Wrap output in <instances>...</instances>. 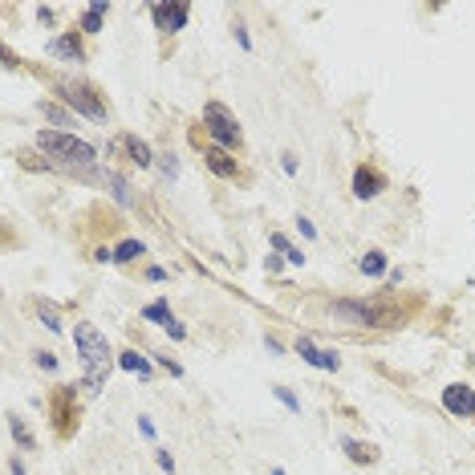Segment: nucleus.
<instances>
[{"label": "nucleus", "mask_w": 475, "mask_h": 475, "mask_svg": "<svg viewBox=\"0 0 475 475\" xmlns=\"http://www.w3.org/2000/svg\"><path fill=\"white\" fill-rule=\"evenodd\" d=\"M106 12H110V4H89L86 12H82V29H86V33H98L102 21H106Z\"/></svg>", "instance_id": "dca6fc26"}, {"label": "nucleus", "mask_w": 475, "mask_h": 475, "mask_svg": "<svg viewBox=\"0 0 475 475\" xmlns=\"http://www.w3.org/2000/svg\"><path fill=\"white\" fill-rule=\"evenodd\" d=\"M33 309H37V317H41L45 329H53V333L61 329V313H57V309H53L49 301H33Z\"/></svg>", "instance_id": "a211bd4d"}, {"label": "nucleus", "mask_w": 475, "mask_h": 475, "mask_svg": "<svg viewBox=\"0 0 475 475\" xmlns=\"http://www.w3.org/2000/svg\"><path fill=\"white\" fill-rule=\"evenodd\" d=\"M57 93L74 106V110H82L86 118H93V122H106V102L98 98V89L93 86H82V82H61L57 86Z\"/></svg>", "instance_id": "20e7f679"}, {"label": "nucleus", "mask_w": 475, "mask_h": 475, "mask_svg": "<svg viewBox=\"0 0 475 475\" xmlns=\"http://www.w3.org/2000/svg\"><path fill=\"white\" fill-rule=\"evenodd\" d=\"M272 248H276V252H285V256L293 260V264H305V252H301V248H293V244H289L280 232H272Z\"/></svg>", "instance_id": "412c9836"}, {"label": "nucleus", "mask_w": 475, "mask_h": 475, "mask_svg": "<svg viewBox=\"0 0 475 475\" xmlns=\"http://www.w3.org/2000/svg\"><path fill=\"white\" fill-rule=\"evenodd\" d=\"M236 41H240V49H252V37H248L244 25H236Z\"/></svg>", "instance_id": "a878e982"}, {"label": "nucleus", "mask_w": 475, "mask_h": 475, "mask_svg": "<svg viewBox=\"0 0 475 475\" xmlns=\"http://www.w3.org/2000/svg\"><path fill=\"white\" fill-rule=\"evenodd\" d=\"M8 431H12V439H16V443H21L25 451H33V447H37V443H33V431H29V427H25L21 419H8Z\"/></svg>", "instance_id": "6ab92c4d"}, {"label": "nucleus", "mask_w": 475, "mask_h": 475, "mask_svg": "<svg viewBox=\"0 0 475 475\" xmlns=\"http://www.w3.org/2000/svg\"><path fill=\"white\" fill-rule=\"evenodd\" d=\"M37 366H41V370H57V357H53L49 349H37Z\"/></svg>", "instance_id": "b1692460"}, {"label": "nucleus", "mask_w": 475, "mask_h": 475, "mask_svg": "<svg viewBox=\"0 0 475 475\" xmlns=\"http://www.w3.org/2000/svg\"><path fill=\"white\" fill-rule=\"evenodd\" d=\"M8 467H12V475H29V472H25V463H21V459H8Z\"/></svg>", "instance_id": "473e14b6"}, {"label": "nucleus", "mask_w": 475, "mask_h": 475, "mask_svg": "<svg viewBox=\"0 0 475 475\" xmlns=\"http://www.w3.org/2000/svg\"><path fill=\"white\" fill-rule=\"evenodd\" d=\"M142 317H146V321H155V325H163V329H171V325H175V313H171V305H167V301H151L146 309H142Z\"/></svg>", "instance_id": "4468645a"}, {"label": "nucleus", "mask_w": 475, "mask_h": 475, "mask_svg": "<svg viewBox=\"0 0 475 475\" xmlns=\"http://www.w3.org/2000/svg\"><path fill=\"white\" fill-rule=\"evenodd\" d=\"M203 126H208V134L216 138V146L223 151H236L240 142H244V134H240V126H236V118H232V110L223 106V102H208L203 106Z\"/></svg>", "instance_id": "7ed1b4c3"}, {"label": "nucleus", "mask_w": 475, "mask_h": 475, "mask_svg": "<svg viewBox=\"0 0 475 475\" xmlns=\"http://www.w3.org/2000/svg\"><path fill=\"white\" fill-rule=\"evenodd\" d=\"M159 167H163L167 179H175V159H171V155H163V159H159Z\"/></svg>", "instance_id": "cd10ccee"}, {"label": "nucleus", "mask_w": 475, "mask_h": 475, "mask_svg": "<svg viewBox=\"0 0 475 475\" xmlns=\"http://www.w3.org/2000/svg\"><path fill=\"white\" fill-rule=\"evenodd\" d=\"M78 357H82V374H86V386L89 390H102V382L110 378V370H114V349L110 342L93 329V325H78Z\"/></svg>", "instance_id": "f257e3e1"}, {"label": "nucleus", "mask_w": 475, "mask_h": 475, "mask_svg": "<svg viewBox=\"0 0 475 475\" xmlns=\"http://www.w3.org/2000/svg\"><path fill=\"white\" fill-rule=\"evenodd\" d=\"M187 16H191V8H187V4H175V0H159V4L151 8V21H155L159 33H179V29L187 25Z\"/></svg>", "instance_id": "423d86ee"}, {"label": "nucleus", "mask_w": 475, "mask_h": 475, "mask_svg": "<svg viewBox=\"0 0 475 475\" xmlns=\"http://www.w3.org/2000/svg\"><path fill=\"white\" fill-rule=\"evenodd\" d=\"M203 163H208V171L223 175V179H232V175L240 171V167L228 159V151H219V146H208V151H203Z\"/></svg>", "instance_id": "9b49d317"}, {"label": "nucleus", "mask_w": 475, "mask_h": 475, "mask_svg": "<svg viewBox=\"0 0 475 475\" xmlns=\"http://www.w3.org/2000/svg\"><path fill=\"white\" fill-rule=\"evenodd\" d=\"M138 431H142V434H151V439H155V423H151V419H138Z\"/></svg>", "instance_id": "7c9ffc66"}, {"label": "nucleus", "mask_w": 475, "mask_h": 475, "mask_svg": "<svg viewBox=\"0 0 475 475\" xmlns=\"http://www.w3.org/2000/svg\"><path fill=\"white\" fill-rule=\"evenodd\" d=\"M163 370H167V374H175V378H183V366H179V362H171V357H163Z\"/></svg>", "instance_id": "c85d7f7f"}, {"label": "nucleus", "mask_w": 475, "mask_h": 475, "mask_svg": "<svg viewBox=\"0 0 475 475\" xmlns=\"http://www.w3.org/2000/svg\"><path fill=\"white\" fill-rule=\"evenodd\" d=\"M118 366L130 370V374H138L142 382H151V374H155V370H151V362H146L142 353H134V349H122V353H118Z\"/></svg>", "instance_id": "ddd939ff"}, {"label": "nucleus", "mask_w": 475, "mask_h": 475, "mask_svg": "<svg viewBox=\"0 0 475 475\" xmlns=\"http://www.w3.org/2000/svg\"><path fill=\"white\" fill-rule=\"evenodd\" d=\"M264 346L272 349V353H285V346H280V342H276V338H272V333H268V338H264Z\"/></svg>", "instance_id": "2f4dec72"}, {"label": "nucleus", "mask_w": 475, "mask_h": 475, "mask_svg": "<svg viewBox=\"0 0 475 475\" xmlns=\"http://www.w3.org/2000/svg\"><path fill=\"white\" fill-rule=\"evenodd\" d=\"M272 475H285V472H280V467H272Z\"/></svg>", "instance_id": "72a5a7b5"}, {"label": "nucleus", "mask_w": 475, "mask_h": 475, "mask_svg": "<svg viewBox=\"0 0 475 475\" xmlns=\"http://www.w3.org/2000/svg\"><path fill=\"white\" fill-rule=\"evenodd\" d=\"M74 419H78V402L74 390L61 386L49 394V423H57V434H74Z\"/></svg>", "instance_id": "39448f33"}, {"label": "nucleus", "mask_w": 475, "mask_h": 475, "mask_svg": "<svg viewBox=\"0 0 475 475\" xmlns=\"http://www.w3.org/2000/svg\"><path fill=\"white\" fill-rule=\"evenodd\" d=\"M297 232H301V236H317V228H313L309 216H297Z\"/></svg>", "instance_id": "393cba45"}, {"label": "nucleus", "mask_w": 475, "mask_h": 475, "mask_svg": "<svg viewBox=\"0 0 475 475\" xmlns=\"http://www.w3.org/2000/svg\"><path fill=\"white\" fill-rule=\"evenodd\" d=\"M382 183H386L382 175L374 171L370 163H362V167L353 171V195H357V199H374V195L382 191Z\"/></svg>", "instance_id": "1a4fd4ad"}, {"label": "nucleus", "mask_w": 475, "mask_h": 475, "mask_svg": "<svg viewBox=\"0 0 475 475\" xmlns=\"http://www.w3.org/2000/svg\"><path fill=\"white\" fill-rule=\"evenodd\" d=\"M342 451H346L353 463H362V467H370V463H378V447H370V443H357V439H346L342 443Z\"/></svg>", "instance_id": "f8f14e48"}, {"label": "nucleus", "mask_w": 475, "mask_h": 475, "mask_svg": "<svg viewBox=\"0 0 475 475\" xmlns=\"http://www.w3.org/2000/svg\"><path fill=\"white\" fill-rule=\"evenodd\" d=\"M41 114L49 122H57V126H74V114H65L61 106H53V102H41Z\"/></svg>", "instance_id": "4be33fe9"}, {"label": "nucleus", "mask_w": 475, "mask_h": 475, "mask_svg": "<svg viewBox=\"0 0 475 475\" xmlns=\"http://www.w3.org/2000/svg\"><path fill=\"white\" fill-rule=\"evenodd\" d=\"M297 353H301L309 366H321V370H342V357L333 353V349H321V346H313L309 338H301L297 342Z\"/></svg>", "instance_id": "6e6552de"}, {"label": "nucleus", "mask_w": 475, "mask_h": 475, "mask_svg": "<svg viewBox=\"0 0 475 475\" xmlns=\"http://www.w3.org/2000/svg\"><path fill=\"white\" fill-rule=\"evenodd\" d=\"M49 53H53V57H65V61H86V53H82V37H78V33H65V37L49 41Z\"/></svg>", "instance_id": "9d476101"}, {"label": "nucleus", "mask_w": 475, "mask_h": 475, "mask_svg": "<svg viewBox=\"0 0 475 475\" xmlns=\"http://www.w3.org/2000/svg\"><path fill=\"white\" fill-rule=\"evenodd\" d=\"M122 146H126V151H130V159H134L138 167H151V163H155V155H151V146H146L142 138H134V134H126V138H122Z\"/></svg>", "instance_id": "2eb2a0df"}, {"label": "nucleus", "mask_w": 475, "mask_h": 475, "mask_svg": "<svg viewBox=\"0 0 475 475\" xmlns=\"http://www.w3.org/2000/svg\"><path fill=\"white\" fill-rule=\"evenodd\" d=\"M357 268H362L366 276H382V272H386V252H366V256L357 260Z\"/></svg>", "instance_id": "f3484780"}, {"label": "nucleus", "mask_w": 475, "mask_h": 475, "mask_svg": "<svg viewBox=\"0 0 475 475\" xmlns=\"http://www.w3.org/2000/svg\"><path fill=\"white\" fill-rule=\"evenodd\" d=\"M142 252H146V248H142L138 240H122V244H118V252H114V260H118V264H130V260H138Z\"/></svg>", "instance_id": "aec40b11"}, {"label": "nucleus", "mask_w": 475, "mask_h": 475, "mask_svg": "<svg viewBox=\"0 0 475 475\" xmlns=\"http://www.w3.org/2000/svg\"><path fill=\"white\" fill-rule=\"evenodd\" d=\"M443 410H451L455 419H467V415H475V386H463V382L443 386Z\"/></svg>", "instance_id": "0eeeda50"}, {"label": "nucleus", "mask_w": 475, "mask_h": 475, "mask_svg": "<svg viewBox=\"0 0 475 475\" xmlns=\"http://www.w3.org/2000/svg\"><path fill=\"white\" fill-rule=\"evenodd\" d=\"M155 459H159V467H163V472H175V459H171V455H167V451H159Z\"/></svg>", "instance_id": "c756f323"}, {"label": "nucleus", "mask_w": 475, "mask_h": 475, "mask_svg": "<svg viewBox=\"0 0 475 475\" xmlns=\"http://www.w3.org/2000/svg\"><path fill=\"white\" fill-rule=\"evenodd\" d=\"M276 398H280V402H285V406H289V410H301V402H297V394H293V390L276 386Z\"/></svg>", "instance_id": "5701e85b"}, {"label": "nucleus", "mask_w": 475, "mask_h": 475, "mask_svg": "<svg viewBox=\"0 0 475 475\" xmlns=\"http://www.w3.org/2000/svg\"><path fill=\"white\" fill-rule=\"evenodd\" d=\"M167 338H171V342H183V338H187V325H179V321H175L171 329H167Z\"/></svg>", "instance_id": "bb28decb"}, {"label": "nucleus", "mask_w": 475, "mask_h": 475, "mask_svg": "<svg viewBox=\"0 0 475 475\" xmlns=\"http://www.w3.org/2000/svg\"><path fill=\"white\" fill-rule=\"evenodd\" d=\"M37 146L53 155L57 167H89L93 163V146L82 142V138H74V134H65V130H41Z\"/></svg>", "instance_id": "f03ea898"}]
</instances>
